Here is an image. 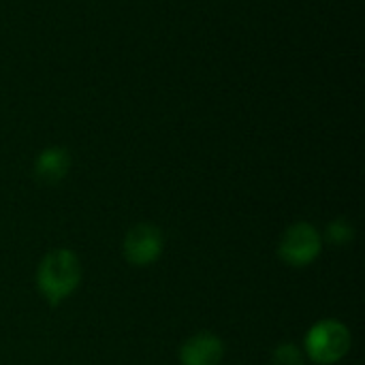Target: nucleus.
Wrapping results in <instances>:
<instances>
[{"instance_id": "nucleus-8", "label": "nucleus", "mask_w": 365, "mask_h": 365, "mask_svg": "<svg viewBox=\"0 0 365 365\" xmlns=\"http://www.w3.org/2000/svg\"><path fill=\"white\" fill-rule=\"evenodd\" d=\"M274 365H306V353L293 342H282L272 353Z\"/></svg>"}, {"instance_id": "nucleus-7", "label": "nucleus", "mask_w": 365, "mask_h": 365, "mask_svg": "<svg viewBox=\"0 0 365 365\" xmlns=\"http://www.w3.org/2000/svg\"><path fill=\"white\" fill-rule=\"evenodd\" d=\"M353 240H355V227L346 218H338V220L329 222L325 229V235H323V242H329L334 246H346Z\"/></svg>"}, {"instance_id": "nucleus-6", "label": "nucleus", "mask_w": 365, "mask_h": 365, "mask_svg": "<svg viewBox=\"0 0 365 365\" xmlns=\"http://www.w3.org/2000/svg\"><path fill=\"white\" fill-rule=\"evenodd\" d=\"M71 154L66 148L62 145H51L47 150H43L36 158H34V178L41 184L53 186L58 182H62L68 171H71Z\"/></svg>"}, {"instance_id": "nucleus-3", "label": "nucleus", "mask_w": 365, "mask_h": 365, "mask_svg": "<svg viewBox=\"0 0 365 365\" xmlns=\"http://www.w3.org/2000/svg\"><path fill=\"white\" fill-rule=\"evenodd\" d=\"M323 252V235L310 222H293L278 242V257L289 267H308Z\"/></svg>"}, {"instance_id": "nucleus-2", "label": "nucleus", "mask_w": 365, "mask_h": 365, "mask_svg": "<svg viewBox=\"0 0 365 365\" xmlns=\"http://www.w3.org/2000/svg\"><path fill=\"white\" fill-rule=\"evenodd\" d=\"M353 346L351 329L336 319H323L314 323L304 340L306 359L317 365H334L342 361Z\"/></svg>"}, {"instance_id": "nucleus-1", "label": "nucleus", "mask_w": 365, "mask_h": 365, "mask_svg": "<svg viewBox=\"0 0 365 365\" xmlns=\"http://www.w3.org/2000/svg\"><path fill=\"white\" fill-rule=\"evenodd\" d=\"M81 282L79 257L68 248L49 250L36 267V289L49 306L62 304Z\"/></svg>"}, {"instance_id": "nucleus-4", "label": "nucleus", "mask_w": 365, "mask_h": 365, "mask_svg": "<svg viewBox=\"0 0 365 365\" xmlns=\"http://www.w3.org/2000/svg\"><path fill=\"white\" fill-rule=\"evenodd\" d=\"M165 250L163 231L152 222H139L128 229L122 244V255L133 267L154 265Z\"/></svg>"}, {"instance_id": "nucleus-5", "label": "nucleus", "mask_w": 365, "mask_h": 365, "mask_svg": "<svg viewBox=\"0 0 365 365\" xmlns=\"http://www.w3.org/2000/svg\"><path fill=\"white\" fill-rule=\"evenodd\" d=\"M225 359V342L212 331H199L180 346L182 365H220Z\"/></svg>"}]
</instances>
